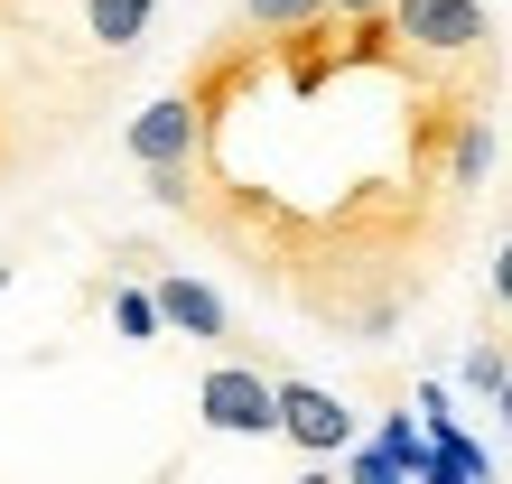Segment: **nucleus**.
I'll list each match as a JSON object with an SVG mask.
<instances>
[{
    "label": "nucleus",
    "mask_w": 512,
    "mask_h": 484,
    "mask_svg": "<svg viewBox=\"0 0 512 484\" xmlns=\"http://www.w3.org/2000/svg\"><path fill=\"white\" fill-rule=\"evenodd\" d=\"M326 10H382V0H326Z\"/></svg>",
    "instance_id": "4468645a"
},
{
    "label": "nucleus",
    "mask_w": 512,
    "mask_h": 484,
    "mask_svg": "<svg viewBox=\"0 0 512 484\" xmlns=\"http://www.w3.org/2000/svg\"><path fill=\"white\" fill-rule=\"evenodd\" d=\"M494 410H503V438H512V373H503V391H494Z\"/></svg>",
    "instance_id": "ddd939ff"
},
{
    "label": "nucleus",
    "mask_w": 512,
    "mask_h": 484,
    "mask_svg": "<svg viewBox=\"0 0 512 484\" xmlns=\"http://www.w3.org/2000/svg\"><path fill=\"white\" fill-rule=\"evenodd\" d=\"M494 84L503 47L429 56L391 10H317L298 28L233 19L177 84L196 103V149L140 177L308 326L382 345L438 289L475 215L447 149L466 112H494Z\"/></svg>",
    "instance_id": "f257e3e1"
},
{
    "label": "nucleus",
    "mask_w": 512,
    "mask_h": 484,
    "mask_svg": "<svg viewBox=\"0 0 512 484\" xmlns=\"http://www.w3.org/2000/svg\"><path fill=\"white\" fill-rule=\"evenodd\" d=\"M112 84L122 56L84 38L75 0H0V187L19 168H47L75 131H94Z\"/></svg>",
    "instance_id": "f03ea898"
},
{
    "label": "nucleus",
    "mask_w": 512,
    "mask_h": 484,
    "mask_svg": "<svg viewBox=\"0 0 512 484\" xmlns=\"http://www.w3.org/2000/svg\"><path fill=\"white\" fill-rule=\"evenodd\" d=\"M485 298H494V317L512 308V233H503V252H494V270H485Z\"/></svg>",
    "instance_id": "f8f14e48"
},
{
    "label": "nucleus",
    "mask_w": 512,
    "mask_h": 484,
    "mask_svg": "<svg viewBox=\"0 0 512 484\" xmlns=\"http://www.w3.org/2000/svg\"><path fill=\"white\" fill-rule=\"evenodd\" d=\"M503 373H512V336H503V326H485V336L457 354V382L475 391V401H494V391H503Z\"/></svg>",
    "instance_id": "6e6552de"
},
{
    "label": "nucleus",
    "mask_w": 512,
    "mask_h": 484,
    "mask_svg": "<svg viewBox=\"0 0 512 484\" xmlns=\"http://www.w3.org/2000/svg\"><path fill=\"white\" fill-rule=\"evenodd\" d=\"M326 0H243V19L252 28H298V19H317Z\"/></svg>",
    "instance_id": "9d476101"
},
{
    "label": "nucleus",
    "mask_w": 512,
    "mask_h": 484,
    "mask_svg": "<svg viewBox=\"0 0 512 484\" xmlns=\"http://www.w3.org/2000/svg\"><path fill=\"white\" fill-rule=\"evenodd\" d=\"M270 391H280V438L298 447V457H345V447H354V410H345L326 382H298V373H280Z\"/></svg>",
    "instance_id": "39448f33"
},
{
    "label": "nucleus",
    "mask_w": 512,
    "mask_h": 484,
    "mask_svg": "<svg viewBox=\"0 0 512 484\" xmlns=\"http://www.w3.org/2000/svg\"><path fill=\"white\" fill-rule=\"evenodd\" d=\"M196 410H205V429H224V438H280V391H270V373L243 363V354L196 382Z\"/></svg>",
    "instance_id": "7ed1b4c3"
},
{
    "label": "nucleus",
    "mask_w": 512,
    "mask_h": 484,
    "mask_svg": "<svg viewBox=\"0 0 512 484\" xmlns=\"http://www.w3.org/2000/svg\"><path fill=\"white\" fill-rule=\"evenodd\" d=\"M382 10L401 19V38L429 47V56H494L485 0H382Z\"/></svg>",
    "instance_id": "20e7f679"
},
{
    "label": "nucleus",
    "mask_w": 512,
    "mask_h": 484,
    "mask_svg": "<svg viewBox=\"0 0 512 484\" xmlns=\"http://www.w3.org/2000/svg\"><path fill=\"white\" fill-rule=\"evenodd\" d=\"M345 475H354V484H401V466H391L382 438H373V447H345Z\"/></svg>",
    "instance_id": "9b49d317"
},
{
    "label": "nucleus",
    "mask_w": 512,
    "mask_h": 484,
    "mask_svg": "<svg viewBox=\"0 0 512 484\" xmlns=\"http://www.w3.org/2000/svg\"><path fill=\"white\" fill-rule=\"evenodd\" d=\"M149 298H159V326H177L187 345H215V354L243 345V336H233V308L196 280V270H159V289H149Z\"/></svg>",
    "instance_id": "423d86ee"
},
{
    "label": "nucleus",
    "mask_w": 512,
    "mask_h": 484,
    "mask_svg": "<svg viewBox=\"0 0 512 484\" xmlns=\"http://www.w3.org/2000/svg\"><path fill=\"white\" fill-rule=\"evenodd\" d=\"M112 326H122V345H159V336H168L149 289H112Z\"/></svg>",
    "instance_id": "1a4fd4ad"
},
{
    "label": "nucleus",
    "mask_w": 512,
    "mask_h": 484,
    "mask_svg": "<svg viewBox=\"0 0 512 484\" xmlns=\"http://www.w3.org/2000/svg\"><path fill=\"white\" fill-rule=\"evenodd\" d=\"M122 149H131L140 168H177V159L196 149V103H187V94H149V103L122 121Z\"/></svg>",
    "instance_id": "0eeeda50"
}]
</instances>
